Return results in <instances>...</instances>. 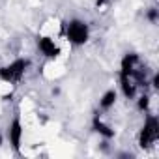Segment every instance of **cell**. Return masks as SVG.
Masks as SVG:
<instances>
[{"instance_id":"obj_2","label":"cell","mask_w":159,"mask_h":159,"mask_svg":"<svg viewBox=\"0 0 159 159\" xmlns=\"http://www.w3.org/2000/svg\"><path fill=\"white\" fill-rule=\"evenodd\" d=\"M62 38L69 47H84L92 38L90 23L83 17H71L62 25Z\"/></svg>"},{"instance_id":"obj_8","label":"cell","mask_w":159,"mask_h":159,"mask_svg":"<svg viewBox=\"0 0 159 159\" xmlns=\"http://www.w3.org/2000/svg\"><path fill=\"white\" fill-rule=\"evenodd\" d=\"M118 98H120V94H118V90L116 88H107L101 96H99V111L101 112H107V111H111V109H114V105L118 103Z\"/></svg>"},{"instance_id":"obj_6","label":"cell","mask_w":159,"mask_h":159,"mask_svg":"<svg viewBox=\"0 0 159 159\" xmlns=\"http://www.w3.org/2000/svg\"><path fill=\"white\" fill-rule=\"evenodd\" d=\"M4 137H6V142L11 146L13 152H21V146L25 140V124H23L21 114H13V118L6 125Z\"/></svg>"},{"instance_id":"obj_5","label":"cell","mask_w":159,"mask_h":159,"mask_svg":"<svg viewBox=\"0 0 159 159\" xmlns=\"http://www.w3.org/2000/svg\"><path fill=\"white\" fill-rule=\"evenodd\" d=\"M157 140H159V118L153 111L144 112V122L137 135V144L142 150H148V148L155 146Z\"/></svg>"},{"instance_id":"obj_3","label":"cell","mask_w":159,"mask_h":159,"mask_svg":"<svg viewBox=\"0 0 159 159\" xmlns=\"http://www.w3.org/2000/svg\"><path fill=\"white\" fill-rule=\"evenodd\" d=\"M36 47H38V52L47 62H56V60H62L66 56V47H69V45L60 36L39 32L36 38Z\"/></svg>"},{"instance_id":"obj_4","label":"cell","mask_w":159,"mask_h":159,"mask_svg":"<svg viewBox=\"0 0 159 159\" xmlns=\"http://www.w3.org/2000/svg\"><path fill=\"white\" fill-rule=\"evenodd\" d=\"M30 67H32V60L26 56H17L6 62L4 66H0V83L10 84V86L19 84L30 71Z\"/></svg>"},{"instance_id":"obj_1","label":"cell","mask_w":159,"mask_h":159,"mask_svg":"<svg viewBox=\"0 0 159 159\" xmlns=\"http://www.w3.org/2000/svg\"><path fill=\"white\" fill-rule=\"evenodd\" d=\"M144 64L142 58L137 52H125L120 62V73H118V83H120V92L125 99H135L142 90L140 84L144 81Z\"/></svg>"},{"instance_id":"obj_7","label":"cell","mask_w":159,"mask_h":159,"mask_svg":"<svg viewBox=\"0 0 159 159\" xmlns=\"http://www.w3.org/2000/svg\"><path fill=\"white\" fill-rule=\"evenodd\" d=\"M92 129H94L101 139H105V140H111V139H114V135H116L114 127H112L101 114H96V116H94V120H92Z\"/></svg>"},{"instance_id":"obj_9","label":"cell","mask_w":159,"mask_h":159,"mask_svg":"<svg viewBox=\"0 0 159 159\" xmlns=\"http://www.w3.org/2000/svg\"><path fill=\"white\" fill-rule=\"evenodd\" d=\"M146 17H148V21H150L152 25H155V23H157V10H153V8H152V10L148 11V15H146Z\"/></svg>"},{"instance_id":"obj_10","label":"cell","mask_w":159,"mask_h":159,"mask_svg":"<svg viewBox=\"0 0 159 159\" xmlns=\"http://www.w3.org/2000/svg\"><path fill=\"white\" fill-rule=\"evenodd\" d=\"M6 144V137H4V133H0V148H2Z\"/></svg>"}]
</instances>
